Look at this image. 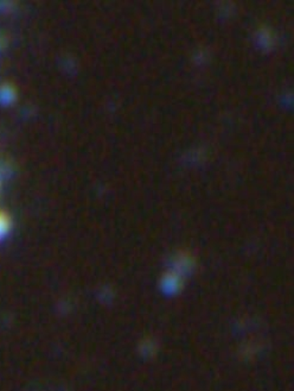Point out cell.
Masks as SVG:
<instances>
[{
  "mask_svg": "<svg viewBox=\"0 0 294 391\" xmlns=\"http://www.w3.org/2000/svg\"><path fill=\"white\" fill-rule=\"evenodd\" d=\"M13 99H14V93L11 87L4 86L0 88V102L1 104H10L13 102Z\"/></svg>",
  "mask_w": 294,
  "mask_h": 391,
  "instance_id": "1",
  "label": "cell"
},
{
  "mask_svg": "<svg viewBox=\"0 0 294 391\" xmlns=\"http://www.w3.org/2000/svg\"><path fill=\"white\" fill-rule=\"evenodd\" d=\"M10 220L3 213H0V240L9 233Z\"/></svg>",
  "mask_w": 294,
  "mask_h": 391,
  "instance_id": "2",
  "label": "cell"
}]
</instances>
